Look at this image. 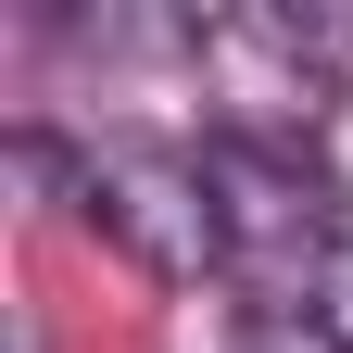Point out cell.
I'll return each instance as SVG.
<instances>
[{
    "label": "cell",
    "instance_id": "2",
    "mask_svg": "<svg viewBox=\"0 0 353 353\" xmlns=\"http://www.w3.org/2000/svg\"><path fill=\"white\" fill-rule=\"evenodd\" d=\"M240 353H341V341H328L316 316H252V341H240Z\"/></svg>",
    "mask_w": 353,
    "mask_h": 353
},
{
    "label": "cell",
    "instance_id": "1",
    "mask_svg": "<svg viewBox=\"0 0 353 353\" xmlns=\"http://www.w3.org/2000/svg\"><path fill=\"white\" fill-rule=\"evenodd\" d=\"M190 190H202L214 265H228L240 290H265L278 316L328 278V252H341V190H328L303 152H278V139H214Z\"/></svg>",
    "mask_w": 353,
    "mask_h": 353
}]
</instances>
